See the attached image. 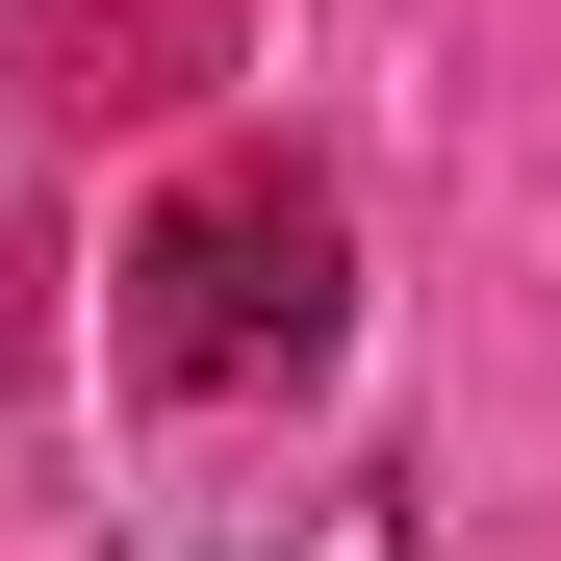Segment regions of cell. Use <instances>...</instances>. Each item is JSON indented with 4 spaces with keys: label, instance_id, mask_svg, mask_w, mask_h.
I'll list each match as a JSON object with an SVG mask.
<instances>
[{
    "label": "cell",
    "instance_id": "6da1fadb",
    "mask_svg": "<svg viewBox=\"0 0 561 561\" xmlns=\"http://www.w3.org/2000/svg\"><path fill=\"white\" fill-rule=\"evenodd\" d=\"M307 357H332V205L230 153L205 205H153V255H128V383L255 409V383H307Z\"/></svg>",
    "mask_w": 561,
    "mask_h": 561
}]
</instances>
